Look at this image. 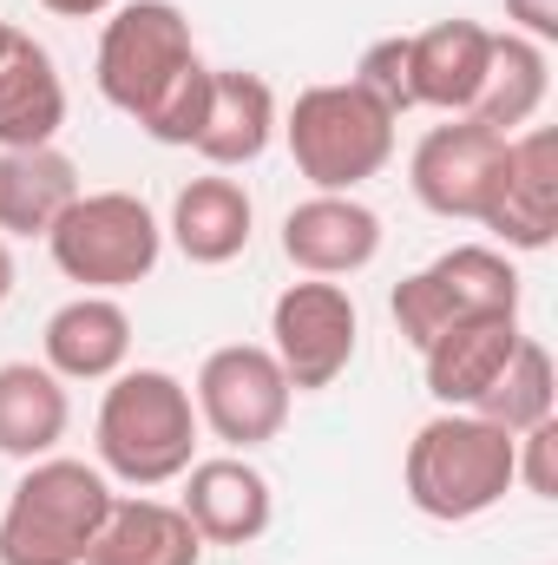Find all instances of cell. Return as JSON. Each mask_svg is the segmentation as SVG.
<instances>
[{"label":"cell","mask_w":558,"mask_h":565,"mask_svg":"<svg viewBox=\"0 0 558 565\" xmlns=\"http://www.w3.org/2000/svg\"><path fill=\"white\" fill-rule=\"evenodd\" d=\"M197 408L191 388L164 369H119L99 422H93V447H99V473L126 480V487H171L184 480V467L197 460Z\"/></svg>","instance_id":"obj_1"},{"label":"cell","mask_w":558,"mask_h":565,"mask_svg":"<svg viewBox=\"0 0 558 565\" xmlns=\"http://www.w3.org/2000/svg\"><path fill=\"white\" fill-rule=\"evenodd\" d=\"M401 487L415 513L440 526H466L513 493V434L473 408H440L433 422L415 427L401 454Z\"/></svg>","instance_id":"obj_2"},{"label":"cell","mask_w":558,"mask_h":565,"mask_svg":"<svg viewBox=\"0 0 558 565\" xmlns=\"http://www.w3.org/2000/svg\"><path fill=\"white\" fill-rule=\"evenodd\" d=\"M112 500V480L86 460H26L0 507V565H86V546L99 540Z\"/></svg>","instance_id":"obj_3"},{"label":"cell","mask_w":558,"mask_h":565,"mask_svg":"<svg viewBox=\"0 0 558 565\" xmlns=\"http://www.w3.org/2000/svg\"><path fill=\"white\" fill-rule=\"evenodd\" d=\"M282 139L315 191H362L395 158V119L355 79H329L296 93V106L282 113Z\"/></svg>","instance_id":"obj_4"},{"label":"cell","mask_w":558,"mask_h":565,"mask_svg":"<svg viewBox=\"0 0 558 565\" xmlns=\"http://www.w3.org/2000/svg\"><path fill=\"white\" fill-rule=\"evenodd\" d=\"M53 270L93 296H119L158 270L164 257V224L151 217L139 191H79L73 211L46 231Z\"/></svg>","instance_id":"obj_5"},{"label":"cell","mask_w":558,"mask_h":565,"mask_svg":"<svg viewBox=\"0 0 558 565\" xmlns=\"http://www.w3.org/2000/svg\"><path fill=\"white\" fill-rule=\"evenodd\" d=\"M191 66H197V40H191V20L178 0H119L99 33V53H93L99 99L112 113H126L132 126Z\"/></svg>","instance_id":"obj_6"},{"label":"cell","mask_w":558,"mask_h":565,"mask_svg":"<svg viewBox=\"0 0 558 565\" xmlns=\"http://www.w3.org/2000/svg\"><path fill=\"white\" fill-rule=\"evenodd\" d=\"M493 309H519V270L500 244H453L433 264H420L415 277H401L388 296V316L415 349H427L440 329Z\"/></svg>","instance_id":"obj_7"},{"label":"cell","mask_w":558,"mask_h":565,"mask_svg":"<svg viewBox=\"0 0 558 565\" xmlns=\"http://www.w3.org/2000/svg\"><path fill=\"white\" fill-rule=\"evenodd\" d=\"M264 349L277 355V369L289 375L296 395H322L348 375V362L362 349V309L342 282L302 277L270 302V342Z\"/></svg>","instance_id":"obj_8"},{"label":"cell","mask_w":558,"mask_h":565,"mask_svg":"<svg viewBox=\"0 0 558 565\" xmlns=\"http://www.w3.org/2000/svg\"><path fill=\"white\" fill-rule=\"evenodd\" d=\"M289 375L277 369V355L264 342H224L204 355L197 382H191V408L197 427H211V440H224L230 454H250V447H270L289 422Z\"/></svg>","instance_id":"obj_9"},{"label":"cell","mask_w":558,"mask_h":565,"mask_svg":"<svg viewBox=\"0 0 558 565\" xmlns=\"http://www.w3.org/2000/svg\"><path fill=\"white\" fill-rule=\"evenodd\" d=\"M500 158H506V139L480 119H447L433 126L427 139L415 145L408 158V184H415L420 211L433 217H453V224H480L486 211V191L500 178Z\"/></svg>","instance_id":"obj_10"},{"label":"cell","mask_w":558,"mask_h":565,"mask_svg":"<svg viewBox=\"0 0 558 565\" xmlns=\"http://www.w3.org/2000/svg\"><path fill=\"white\" fill-rule=\"evenodd\" d=\"M480 224L500 237V250H552L558 237V132L552 126H526L519 139H506L500 178L486 191Z\"/></svg>","instance_id":"obj_11"},{"label":"cell","mask_w":558,"mask_h":565,"mask_svg":"<svg viewBox=\"0 0 558 565\" xmlns=\"http://www.w3.org/2000/svg\"><path fill=\"white\" fill-rule=\"evenodd\" d=\"M282 257L302 277H355L382 257V211H368L355 191H309L282 217Z\"/></svg>","instance_id":"obj_12"},{"label":"cell","mask_w":558,"mask_h":565,"mask_svg":"<svg viewBox=\"0 0 558 565\" xmlns=\"http://www.w3.org/2000/svg\"><path fill=\"white\" fill-rule=\"evenodd\" d=\"M178 507H184V520L197 526L204 546H250V540H264L270 520H277V493H270L264 467H250L244 454L191 460Z\"/></svg>","instance_id":"obj_13"},{"label":"cell","mask_w":558,"mask_h":565,"mask_svg":"<svg viewBox=\"0 0 558 565\" xmlns=\"http://www.w3.org/2000/svg\"><path fill=\"white\" fill-rule=\"evenodd\" d=\"M519 335H526V329H519V309H493V316H466V322L440 329V335L420 349L427 395H433L440 408H473V402L493 388V375L513 362Z\"/></svg>","instance_id":"obj_14"},{"label":"cell","mask_w":558,"mask_h":565,"mask_svg":"<svg viewBox=\"0 0 558 565\" xmlns=\"http://www.w3.org/2000/svg\"><path fill=\"white\" fill-rule=\"evenodd\" d=\"M40 355L60 382H112L132 355V316L119 296H93L79 289L73 302H60L46 316V335H40Z\"/></svg>","instance_id":"obj_15"},{"label":"cell","mask_w":558,"mask_h":565,"mask_svg":"<svg viewBox=\"0 0 558 565\" xmlns=\"http://www.w3.org/2000/svg\"><path fill=\"white\" fill-rule=\"evenodd\" d=\"M282 113L277 93L264 73H244V66H211V106H204V132H197V158L211 171H244L257 164L270 139H277Z\"/></svg>","instance_id":"obj_16"},{"label":"cell","mask_w":558,"mask_h":565,"mask_svg":"<svg viewBox=\"0 0 558 565\" xmlns=\"http://www.w3.org/2000/svg\"><path fill=\"white\" fill-rule=\"evenodd\" d=\"M486 60H493V26H480V20H433V26L408 33L415 106L466 119L486 86Z\"/></svg>","instance_id":"obj_17"},{"label":"cell","mask_w":558,"mask_h":565,"mask_svg":"<svg viewBox=\"0 0 558 565\" xmlns=\"http://www.w3.org/2000/svg\"><path fill=\"white\" fill-rule=\"evenodd\" d=\"M250 224H257L250 191H244L237 178H224V171H204V178H191V184L171 198L164 237L178 244L184 264L217 270V264H237V257L250 250Z\"/></svg>","instance_id":"obj_18"},{"label":"cell","mask_w":558,"mask_h":565,"mask_svg":"<svg viewBox=\"0 0 558 565\" xmlns=\"http://www.w3.org/2000/svg\"><path fill=\"white\" fill-rule=\"evenodd\" d=\"M66 126V79L33 33H13L0 53V151L53 145Z\"/></svg>","instance_id":"obj_19"},{"label":"cell","mask_w":558,"mask_h":565,"mask_svg":"<svg viewBox=\"0 0 558 565\" xmlns=\"http://www.w3.org/2000/svg\"><path fill=\"white\" fill-rule=\"evenodd\" d=\"M204 540L184 520V507L151 500V493H126L112 500L99 540L86 546V565H197Z\"/></svg>","instance_id":"obj_20"},{"label":"cell","mask_w":558,"mask_h":565,"mask_svg":"<svg viewBox=\"0 0 558 565\" xmlns=\"http://www.w3.org/2000/svg\"><path fill=\"white\" fill-rule=\"evenodd\" d=\"M79 198V164L60 145L0 151V237H46Z\"/></svg>","instance_id":"obj_21"},{"label":"cell","mask_w":558,"mask_h":565,"mask_svg":"<svg viewBox=\"0 0 558 565\" xmlns=\"http://www.w3.org/2000/svg\"><path fill=\"white\" fill-rule=\"evenodd\" d=\"M73 427L66 382L46 362H0V454L7 460H46Z\"/></svg>","instance_id":"obj_22"},{"label":"cell","mask_w":558,"mask_h":565,"mask_svg":"<svg viewBox=\"0 0 558 565\" xmlns=\"http://www.w3.org/2000/svg\"><path fill=\"white\" fill-rule=\"evenodd\" d=\"M546 93H552V60H546V46L519 40V33H493L486 86H480V99H473L466 119L493 126L500 139H519V132L546 113Z\"/></svg>","instance_id":"obj_23"},{"label":"cell","mask_w":558,"mask_h":565,"mask_svg":"<svg viewBox=\"0 0 558 565\" xmlns=\"http://www.w3.org/2000/svg\"><path fill=\"white\" fill-rule=\"evenodd\" d=\"M473 415H486V422L506 427V434H526V427L552 422L558 415V375H552V355H546L539 335H519L513 362L493 375V388L473 402Z\"/></svg>","instance_id":"obj_24"},{"label":"cell","mask_w":558,"mask_h":565,"mask_svg":"<svg viewBox=\"0 0 558 565\" xmlns=\"http://www.w3.org/2000/svg\"><path fill=\"white\" fill-rule=\"evenodd\" d=\"M355 86L388 113V119H401V113H415V66H408V33H388V40H375V46H362V60H355Z\"/></svg>","instance_id":"obj_25"},{"label":"cell","mask_w":558,"mask_h":565,"mask_svg":"<svg viewBox=\"0 0 558 565\" xmlns=\"http://www.w3.org/2000/svg\"><path fill=\"white\" fill-rule=\"evenodd\" d=\"M204 106H211V66L197 60V66H191V73H184V79H178V86H171V93L139 119V132L144 139H158V145H184V151H191L197 132H204Z\"/></svg>","instance_id":"obj_26"},{"label":"cell","mask_w":558,"mask_h":565,"mask_svg":"<svg viewBox=\"0 0 558 565\" xmlns=\"http://www.w3.org/2000/svg\"><path fill=\"white\" fill-rule=\"evenodd\" d=\"M506 33L533 40V46H558V0H506Z\"/></svg>","instance_id":"obj_27"},{"label":"cell","mask_w":558,"mask_h":565,"mask_svg":"<svg viewBox=\"0 0 558 565\" xmlns=\"http://www.w3.org/2000/svg\"><path fill=\"white\" fill-rule=\"evenodd\" d=\"M46 13H60V20H99V13H112L119 0H40Z\"/></svg>","instance_id":"obj_28"},{"label":"cell","mask_w":558,"mask_h":565,"mask_svg":"<svg viewBox=\"0 0 558 565\" xmlns=\"http://www.w3.org/2000/svg\"><path fill=\"white\" fill-rule=\"evenodd\" d=\"M7 296H13V244L0 237V309H7Z\"/></svg>","instance_id":"obj_29"},{"label":"cell","mask_w":558,"mask_h":565,"mask_svg":"<svg viewBox=\"0 0 558 565\" xmlns=\"http://www.w3.org/2000/svg\"><path fill=\"white\" fill-rule=\"evenodd\" d=\"M7 40H13V26H7V20H0V53H7Z\"/></svg>","instance_id":"obj_30"}]
</instances>
